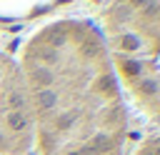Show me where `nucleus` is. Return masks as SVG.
Returning <instances> with one entry per match:
<instances>
[{"instance_id": "5", "label": "nucleus", "mask_w": 160, "mask_h": 155, "mask_svg": "<svg viewBox=\"0 0 160 155\" xmlns=\"http://www.w3.org/2000/svg\"><path fill=\"white\" fill-rule=\"evenodd\" d=\"M15 2H22V0H0V5H15Z\"/></svg>"}, {"instance_id": "4", "label": "nucleus", "mask_w": 160, "mask_h": 155, "mask_svg": "<svg viewBox=\"0 0 160 155\" xmlns=\"http://www.w3.org/2000/svg\"><path fill=\"white\" fill-rule=\"evenodd\" d=\"M135 155H160V135H155V138L145 140V142H142V148H140Z\"/></svg>"}, {"instance_id": "2", "label": "nucleus", "mask_w": 160, "mask_h": 155, "mask_svg": "<svg viewBox=\"0 0 160 155\" xmlns=\"http://www.w3.org/2000/svg\"><path fill=\"white\" fill-rule=\"evenodd\" d=\"M98 28L125 102L160 125V0H110Z\"/></svg>"}, {"instance_id": "3", "label": "nucleus", "mask_w": 160, "mask_h": 155, "mask_svg": "<svg viewBox=\"0 0 160 155\" xmlns=\"http://www.w3.org/2000/svg\"><path fill=\"white\" fill-rule=\"evenodd\" d=\"M32 142V125L18 60L0 50V155H20Z\"/></svg>"}, {"instance_id": "1", "label": "nucleus", "mask_w": 160, "mask_h": 155, "mask_svg": "<svg viewBox=\"0 0 160 155\" xmlns=\"http://www.w3.org/2000/svg\"><path fill=\"white\" fill-rule=\"evenodd\" d=\"M40 155H125L128 102L98 22L55 18L18 60Z\"/></svg>"}]
</instances>
